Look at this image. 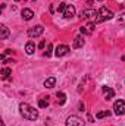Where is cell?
Masks as SVG:
<instances>
[{"instance_id":"obj_1","label":"cell","mask_w":125,"mask_h":126,"mask_svg":"<svg viewBox=\"0 0 125 126\" xmlns=\"http://www.w3.org/2000/svg\"><path fill=\"white\" fill-rule=\"evenodd\" d=\"M19 113L27 120H37L38 119V111L32 106H30L28 103H21L19 104Z\"/></svg>"},{"instance_id":"obj_2","label":"cell","mask_w":125,"mask_h":126,"mask_svg":"<svg viewBox=\"0 0 125 126\" xmlns=\"http://www.w3.org/2000/svg\"><path fill=\"white\" fill-rule=\"evenodd\" d=\"M115 15H113V12L110 10V9H107V7H104V6H102L100 9H99V16H97V19L94 21L96 24L97 22H103V21H109V19H112Z\"/></svg>"},{"instance_id":"obj_3","label":"cell","mask_w":125,"mask_h":126,"mask_svg":"<svg viewBox=\"0 0 125 126\" xmlns=\"http://www.w3.org/2000/svg\"><path fill=\"white\" fill-rule=\"evenodd\" d=\"M97 16H99V12L94 10V9H85V10H83V12L80 13V18H81V19H87V21H90V22H94V21L97 19Z\"/></svg>"},{"instance_id":"obj_4","label":"cell","mask_w":125,"mask_h":126,"mask_svg":"<svg viewBox=\"0 0 125 126\" xmlns=\"http://www.w3.org/2000/svg\"><path fill=\"white\" fill-rule=\"evenodd\" d=\"M113 113H115L116 116L125 114V101H122V100L115 101V104H113Z\"/></svg>"},{"instance_id":"obj_5","label":"cell","mask_w":125,"mask_h":126,"mask_svg":"<svg viewBox=\"0 0 125 126\" xmlns=\"http://www.w3.org/2000/svg\"><path fill=\"white\" fill-rule=\"evenodd\" d=\"M43 32H44V27L43 25H35V27H31L28 30V37L30 38H35V37H40Z\"/></svg>"},{"instance_id":"obj_6","label":"cell","mask_w":125,"mask_h":126,"mask_svg":"<svg viewBox=\"0 0 125 126\" xmlns=\"http://www.w3.org/2000/svg\"><path fill=\"white\" fill-rule=\"evenodd\" d=\"M66 126H84V120L78 116H69L66 119Z\"/></svg>"},{"instance_id":"obj_7","label":"cell","mask_w":125,"mask_h":126,"mask_svg":"<svg viewBox=\"0 0 125 126\" xmlns=\"http://www.w3.org/2000/svg\"><path fill=\"white\" fill-rule=\"evenodd\" d=\"M68 53H69V47H68V46H65V44L58 46V47H56V50H55L56 57H63V56H66Z\"/></svg>"},{"instance_id":"obj_8","label":"cell","mask_w":125,"mask_h":126,"mask_svg":"<svg viewBox=\"0 0 125 126\" xmlns=\"http://www.w3.org/2000/svg\"><path fill=\"white\" fill-rule=\"evenodd\" d=\"M63 18L65 19H71V18H74L75 16V7L72 6V4H66V9L63 10Z\"/></svg>"},{"instance_id":"obj_9","label":"cell","mask_w":125,"mask_h":126,"mask_svg":"<svg viewBox=\"0 0 125 126\" xmlns=\"http://www.w3.org/2000/svg\"><path fill=\"white\" fill-rule=\"evenodd\" d=\"M21 16H22L24 21H31L32 18H34V12H32L31 9H22Z\"/></svg>"},{"instance_id":"obj_10","label":"cell","mask_w":125,"mask_h":126,"mask_svg":"<svg viewBox=\"0 0 125 126\" xmlns=\"http://www.w3.org/2000/svg\"><path fill=\"white\" fill-rule=\"evenodd\" d=\"M10 75H12V69H9V67H3V69L0 70V78H1L3 81L10 79Z\"/></svg>"},{"instance_id":"obj_11","label":"cell","mask_w":125,"mask_h":126,"mask_svg":"<svg viewBox=\"0 0 125 126\" xmlns=\"http://www.w3.org/2000/svg\"><path fill=\"white\" fill-rule=\"evenodd\" d=\"M103 94H104V98H106V100H110V98H113L115 91H113L110 87H103Z\"/></svg>"},{"instance_id":"obj_12","label":"cell","mask_w":125,"mask_h":126,"mask_svg":"<svg viewBox=\"0 0 125 126\" xmlns=\"http://www.w3.org/2000/svg\"><path fill=\"white\" fill-rule=\"evenodd\" d=\"M83 46H84V40H83V37H81V35L75 37V38H74V44H72V47H74V48H81Z\"/></svg>"},{"instance_id":"obj_13","label":"cell","mask_w":125,"mask_h":126,"mask_svg":"<svg viewBox=\"0 0 125 126\" xmlns=\"http://www.w3.org/2000/svg\"><path fill=\"white\" fill-rule=\"evenodd\" d=\"M7 37H9V30H7L6 25L1 24V25H0V38H1V40H6Z\"/></svg>"},{"instance_id":"obj_14","label":"cell","mask_w":125,"mask_h":126,"mask_svg":"<svg viewBox=\"0 0 125 126\" xmlns=\"http://www.w3.org/2000/svg\"><path fill=\"white\" fill-rule=\"evenodd\" d=\"M55 85H56V78H53V76H50V78H47L44 81V87L46 88H53Z\"/></svg>"},{"instance_id":"obj_15","label":"cell","mask_w":125,"mask_h":126,"mask_svg":"<svg viewBox=\"0 0 125 126\" xmlns=\"http://www.w3.org/2000/svg\"><path fill=\"white\" fill-rule=\"evenodd\" d=\"M25 51H27V54H34V51H35V46H34V43H27L25 44Z\"/></svg>"},{"instance_id":"obj_16","label":"cell","mask_w":125,"mask_h":126,"mask_svg":"<svg viewBox=\"0 0 125 126\" xmlns=\"http://www.w3.org/2000/svg\"><path fill=\"white\" fill-rule=\"evenodd\" d=\"M65 101H66V95L63 93H58V103L59 104H65Z\"/></svg>"},{"instance_id":"obj_17","label":"cell","mask_w":125,"mask_h":126,"mask_svg":"<svg viewBox=\"0 0 125 126\" xmlns=\"http://www.w3.org/2000/svg\"><path fill=\"white\" fill-rule=\"evenodd\" d=\"M52 51H53V46L52 44H47V50L44 51V56L46 57H50L52 56Z\"/></svg>"},{"instance_id":"obj_18","label":"cell","mask_w":125,"mask_h":126,"mask_svg":"<svg viewBox=\"0 0 125 126\" xmlns=\"http://www.w3.org/2000/svg\"><path fill=\"white\" fill-rule=\"evenodd\" d=\"M109 114H110V113H109L107 110H106V111H99V113L96 114V117H97V119H103V117H107Z\"/></svg>"},{"instance_id":"obj_19","label":"cell","mask_w":125,"mask_h":126,"mask_svg":"<svg viewBox=\"0 0 125 126\" xmlns=\"http://www.w3.org/2000/svg\"><path fill=\"white\" fill-rule=\"evenodd\" d=\"M49 106V101L47 100H38V107L40 109H46Z\"/></svg>"},{"instance_id":"obj_20","label":"cell","mask_w":125,"mask_h":126,"mask_svg":"<svg viewBox=\"0 0 125 126\" xmlns=\"http://www.w3.org/2000/svg\"><path fill=\"white\" fill-rule=\"evenodd\" d=\"M80 32H81V35H90V34H91V32L88 31L87 27H81V28H80Z\"/></svg>"},{"instance_id":"obj_21","label":"cell","mask_w":125,"mask_h":126,"mask_svg":"<svg viewBox=\"0 0 125 126\" xmlns=\"http://www.w3.org/2000/svg\"><path fill=\"white\" fill-rule=\"evenodd\" d=\"M87 28H88L90 32H93L94 28H96V22H88V24H87Z\"/></svg>"},{"instance_id":"obj_22","label":"cell","mask_w":125,"mask_h":126,"mask_svg":"<svg viewBox=\"0 0 125 126\" xmlns=\"http://www.w3.org/2000/svg\"><path fill=\"white\" fill-rule=\"evenodd\" d=\"M65 9H66V3H61V4L58 6V12H61V13H63Z\"/></svg>"},{"instance_id":"obj_23","label":"cell","mask_w":125,"mask_h":126,"mask_svg":"<svg viewBox=\"0 0 125 126\" xmlns=\"http://www.w3.org/2000/svg\"><path fill=\"white\" fill-rule=\"evenodd\" d=\"M118 22H119V24H125V13H122V15L118 18Z\"/></svg>"},{"instance_id":"obj_24","label":"cell","mask_w":125,"mask_h":126,"mask_svg":"<svg viewBox=\"0 0 125 126\" xmlns=\"http://www.w3.org/2000/svg\"><path fill=\"white\" fill-rule=\"evenodd\" d=\"M44 47H46V41H44V40H43V41H41V43H40V44H38V48H40V50H43V48H44Z\"/></svg>"},{"instance_id":"obj_25","label":"cell","mask_w":125,"mask_h":126,"mask_svg":"<svg viewBox=\"0 0 125 126\" xmlns=\"http://www.w3.org/2000/svg\"><path fill=\"white\" fill-rule=\"evenodd\" d=\"M78 109H80V111H83V110H84V104L80 103V104H78Z\"/></svg>"},{"instance_id":"obj_26","label":"cell","mask_w":125,"mask_h":126,"mask_svg":"<svg viewBox=\"0 0 125 126\" xmlns=\"http://www.w3.org/2000/svg\"><path fill=\"white\" fill-rule=\"evenodd\" d=\"M87 1H88V4H91V3H93V0H87Z\"/></svg>"},{"instance_id":"obj_27","label":"cell","mask_w":125,"mask_h":126,"mask_svg":"<svg viewBox=\"0 0 125 126\" xmlns=\"http://www.w3.org/2000/svg\"><path fill=\"white\" fill-rule=\"evenodd\" d=\"M122 60H124V62H125V54H124V56H122Z\"/></svg>"},{"instance_id":"obj_28","label":"cell","mask_w":125,"mask_h":126,"mask_svg":"<svg viewBox=\"0 0 125 126\" xmlns=\"http://www.w3.org/2000/svg\"><path fill=\"white\" fill-rule=\"evenodd\" d=\"M1 126H4V123H3V122H1Z\"/></svg>"},{"instance_id":"obj_29","label":"cell","mask_w":125,"mask_h":126,"mask_svg":"<svg viewBox=\"0 0 125 126\" xmlns=\"http://www.w3.org/2000/svg\"><path fill=\"white\" fill-rule=\"evenodd\" d=\"M15 1H19V0H15Z\"/></svg>"},{"instance_id":"obj_30","label":"cell","mask_w":125,"mask_h":126,"mask_svg":"<svg viewBox=\"0 0 125 126\" xmlns=\"http://www.w3.org/2000/svg\"><path fill=\"white\" fill-rule=\"evenodd\" d=\"M99 1H103V0H99Z\"/></svg>"}]
</instances>
